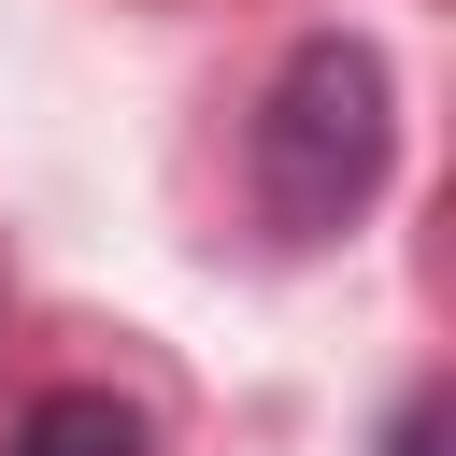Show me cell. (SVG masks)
<instances>
[{"label": "cell", "mask_w": 456, "mask_h": 456, "mask_svg": "<svg viewBox=\"0 0 456 456\" xmlns=\"http://www.w3.org/2000/svg\"><path fill=\"white\" fill-rule=\"evenodd\" d=\"M385 157H399V86H385V43L356 28H314L256 128H242V185H256V228L271 242H342L370 200H385Z\"/></svg>", "instance_id": "1"}, {"label": "cell", "mask_w": 456, "mask_h": 456, "mask_svg": "<svg viewBox=\"0 0 456 456\" xmlns=\"http://www.w3.org/2000/svg\"><path fill=\"white\" fill-rule=\"evenodd\" d=\"M0 456H157V428H142V399H114V385H43Z\"/></svg>", "instance_id": "2"}, {"label": "cell", "mask_w": 456, "mask_h": 456, "mask_svg": "<svg viewBox=\"0 0 456 456\" xmlns=\"http://www.w3.org/2000/svg\"><path fill=\"white\" fill-rule=\"evenodd\" d=\"M385 456H442V385H413V399H399V428H385Z\"/></svg>", "instance_id": "3"}]
</instances>
